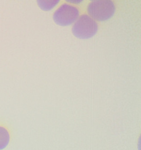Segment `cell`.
I'll use <instances>...</instances> for the list:
<instances>
[{"label": "cell", "instance_id": "6da1fadb", "mask_svg": "<svg viewBox=\"0 0 141 150\" xmlns=\"http://www.w3.org/2000/svg\"><path fill=\"white\" fill-rule=\"evenodd\" d=\"M116 8L114 4L109 0H95L89 3L88 13L91 18L98 21H104L114 16Z\"/></svg>", "mask_w": 141, "mask_h": 150}, {"label": "cell", "instance_id": "7a4b0ae2", "mask_svg": "<svg viewBox=\"0 0 141 150\" xmlns=\"http://www.w3.org/2000/svg\"><path fill=\"white\" fill-rule=\"evenodd\" d=\"M98 24L91 16L84 14L80 16L72 27V33L76 37L87 39L94 37L98 31Z\"/></svg>", "mask_w": 141, "mask_h": 150}, {"label": "cell", "instance_id": "3957f363", "mask_svg": "<svg viewBox=\"0 0 141 150\" xmlns=\"http://www.w3.org/2000/svg\"><path fill=\"white\" fill-rule=\"evenodd\" d=\"M79 15L77 8L64 4L56 10L53 19L56 24L60 26H68L75 22Z\"/></svg>", "mask_w": 141, "mask_h": 150}, {"label": "cell", "instance_id": "277c9868", "mask_svg": "<svg viewBox=\"0 0 141 150\" xmlns=\"http://www.w3.org/2000/svg\"><path fill=\"white\" fill-rule=\"evenodd\" d=\"M10 136L8 131L6 129L0 126V150L4 149L9 144Z\"/></svg>", "mask_w": 141, "mask_h": 150}, {"label": "cell", "instance_id": "5b68a950", "mask_svg": "<svg viewBox=\"0 0 141 150\" xmlns=\"http://www.w3.org/2000/svg\"><path fill=\"white\" fill-rule=\"evenodd\" d=\"M38 4L40 8L44 11H50L58 4L59 0L52 1H38Z\"/></svg>", "mask_w": 141, "mask_h": 150}]
</instances>
